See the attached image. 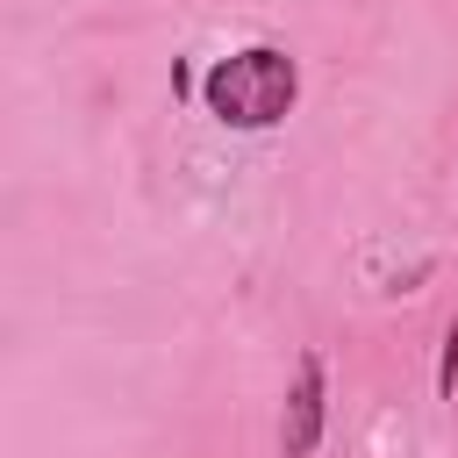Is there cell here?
<instances>
[{
  "instance_id": "cell-1",
  "label": "cell",
  "mask_w": 458,
  "mask_h": 458,
  "mask_svg": "<svg viewBox=\"0 0 458 458\" xmlns=\"http://www.w3.org/2000/svg\"><path fill=\"white\" fill-rule=\"evenodd\" d=\"M200 100L222 129H279L301 100V64L279 50V43H250V50H229L208 64L200 79Z\"/></svg>"
},
{
  "instance_id": "cell-2",
  "label": "cell",
  "mask_w": 458,
  "mask_h": 458,
  "mask_svg": "<svg viewBox=\"0 0 458 458\" xmlns=\"http://www.w3.org/2000/svg\"><path fill=\"white\" fill-rule=\"evenodd\" d=\"M322 415H329V386H322V358L301 351L293 365V386H286V415H279V451L286 458H308L322 444Z\"/></svg>"
},
{
  "instance_id": "cell-3",
  "label": "cell",
  "mask_w": 458,
  "mask_h": 458,
  "mask_svg": "<svg viewBox=\"0 0 458 458\" xmlns=\"http://www.w3.org/2000/svg\"><path fill=\"white\" fill-rule=\"evenodd\" d=\"M437 394H444V401L458 394V322L444 329V365H437Z\"/></svg>"
}]
</instances>
